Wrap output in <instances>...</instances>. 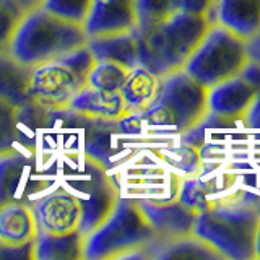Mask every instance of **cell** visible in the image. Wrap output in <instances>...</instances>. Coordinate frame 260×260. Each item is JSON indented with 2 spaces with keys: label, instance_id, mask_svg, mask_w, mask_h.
<instances>
[{
  "label": "cell",
  "instance_id": "22",
  "mask_svg": "<svg viewBox=\"0 0 260 260\" xmlns=\"http://www.w3.org/2000/svg\"><path fill=\"white\" fill-rule=\"evenodd\" d=\"M221 190V187L216 185L215 179H207L203 174H193L190 179H185L181 184L177 199L187 207L193 208L197 213L208 207V203L213 200L210 195H215Z\"/></svg>",
  "mask_w": 260,
  "mask_h": 260
},
{
  "label": "cell",
  "instance_id": "6",
  "mask_svg": "<svg viewBox=\"0 0 260 260\" xmlns=\"http://www.w3.org/2000/svg\"><path fill=\"white\" fill-rule=\"evenodd\" d=\"M94 62L88 46H83L38 65L31 75L32 103L49 114L67 111L73 96L88 85Z\"/></svg>",
  "mask_w": 260,
  "mask_h": 260
},
{
  "label": "cell",
  "instance_id": "2",
  "mask_svg": "<svg viewBox=\"0 0 260 260\" xmlns=\"http://www.w3.org/2000/svg\"><path fill=\"white\" fill-rule=\"evenodd\" d=\"M211 24L207 15L177 12L153 26L135 28L140 65L156 77L184 69Z\"/></svg>",
  "mask_w": 260,
  "mask_h": 260
},
{
  "label": "cell",
  "instance_id": "34",
  "mask_svg": "<svg viewBox=\"0 0 260 260\" xmlns=\"http://www.w3.org/2000/svg\"><path fill=\"white\" fill-rule=\"evenodd\" d=\"M255 254L260 258V203H258V224H257V238H255Z\"/></svg>",
  "mask_w": 260,
  "mask_h": 260
},
{
  "label": "cell",
  "instance_id": "24",
  "mask_svg": "<svg viewBox=\"0 0 260 260\" xmlns=\"http://www.w3.org/2000/svg\"><path fill=\"white\" fill-rule=\"evenodd\" d=\"M138 29L148 28L181 12V0H135Z\"/></svg>",
  "mask_w": 260,
  "mask_h": 260
},
{
  "label": "cell",
  "instance_id": "29",
  "mask_svg": "<svg viewBox=\"0 0 260 260\" xmlns=\"http://www.w3.org/2000/svg\"><path fill=\"white\" fill-rule=\"evenodd\" d=\"M35 241L10 242L0 238V260H35Z\"/></svg>",
  "mask_w": 260,
  "mask_h": 260
},
{
  "label": "cell",
  "instance_id": "13",
  "mask_svg": "<svg viewBox=\"0 0 260 260\" xmlns=\"http://www.w3.org/2000/svg\"><path fill=\"white\" fill-rule=\"evenodd\" d=\"M137 200L158 238H174V236L190 234L193 231L199 213L179 199L165 202L153 199Z\"/></svg>",
  "mask_w": 260,
  "mask_h": 260
},
{
  "label": "cell",
  "instance_id": "19",
  "mask_svg": "<svg viewBox=\"0 0 260 260\" xmlns=\"http://www.w3.org/2000/svg\"><path fill=\"white\" fill-rule=\"evenodd\" d=\"M158 85L159 77L143 65L130 69L124 85L119 89L127 114H137L148 108L153 98L156 96Z\"/></svg>",
  "mask_w": 260,
  "mask_h": 260
},
{
  "label": "cell",
  "instance_id": "15",
  "mask_svg": "<svg viewBox=\"0 0 260 260\" xmlns=\"http://www.w3.org/2000/svg\"><path fill=\"white\" fill-rule=\"evenodd\" d=\"M213 23L249 43L260 35V0H216Z\"/></svg>",
  "mask_w": 260,
  "mask_h": 260
},
{
  "label": "cell",
  "instance_id": "1",
  "mask_svg": "<svg viewBox=\"0 0 260 260\" xmlns=\"http://www.w3.org/2000/svg\"><path fill=\"white\" fill-rule=\"evenodd\" d=\"M260 195L250 190L213 199L197 215L193 234L223 258L255 260Z\"/></svg>",
  "mask_w": 260,
  "mask_h": 260
},
{
  "label": "cell",
  "instance_id": "31",
  "mask_svg": "<svg viewBox=\"0 0 260 260\" xmlns=\"http://www.w3.org/2000/svg\"><path fill=\"white\" fill-rule=\"evenodd\" d=\"M239 75L244 80H247L249 83L257 89V91H260V62L258 60L250 57V59L247 60V63L241 69Z\"/></svg>",
  "mask_w": 260,
  "mask_h": 260
},
{
  "label": "cell",
  "instance_id": "23",
  "mask_svg": "<svg viewBox=\"0 0 260 260\" xmlns=\"http://www.w3.org/2000/svg\"><path fill=\"white\" fill-rule=\"evenodd\" d=\"M128 75V69L116 62L96 60L88 75V86L104 91H119Z\"/></svg>",
  "mask_w": 260,
  "mask_h": 260
},
{
  "label": "cell",
  "instance_id": "21",
  "mask_svg": "<svg viewBox=\"0 0 260 260\" xmlns=\"http://www.w3.org/2000/svg\"><path fill=\"white\" fill-rule=\"evenodd\" d=\"M38 226L26 203H8L0 208V238L10 242L35 241Z\"/></svg>",
  "mask_w": 260,
  "mask_h": 260
},
{
  "label": "cell",
  "instance_id": "17",
  "mask_svg": "<svg viewBox=\"0 0 260 260\" xmlns=\"http://www.w3.org/2000/svg\"><path fill=\"white\" fill-rule=\"evenodd\" d=\"M67 111L86 119L104 120H117L127 116L119 91H104V89H96L88 85L73 96Z\"/></svg>",
  "mask_w": 260,
  "mask_h": 260
},
{
  "label": "cell",
  "instance_id": "12",
  "mask_svg": "<svg viewBox=\"0 0 260 260\" xmlns=\"http://www.w3.org/2000/svg\"><path fill=\"white\" fill-rule=\"evenodd\" d=\"M137 24L135 0H91L83 29L91 39L134 31Z\"/></svg>",
  "mask_w": 260,
  "mask_h": 260
},
{
  "label": "cell",
  "instance_id": "33",
  "mask_svg": "<svg viewBox=\"0 0 260 260\" xmlns=\"http://www.w3.org/2000/svg\"><path fill=\"white\" fill-rule=\"evenodd\" d=\"M15 2L20 5V8L24 13H28L29 10H32V8L41 5V0H15Z\"/></svg>",
  "mask_w": 260,
  "mask_h": 260
},
{
  "label": "cell",
  "instance_id": "5",
  "mask_svg": "<svg viewBox=\"0 0 260 260\" xmlns=\"http://www.w3.org/2000/svg\"><path fill=\"white\" fill-rule=\"evenodd\" d=\"M156 238L138 200L120 195L111 215L85 236V258H145L143 249Z\"/></svg>",
  "mask_w": 260,
  "mask_h": 260
},
{
  "label": "cell",
  "instance_id": "18",
  "mask_svg": "<svg viewBox=\"0 0 260 260\" xmlns=\"http://www.w3.org/2000/svg\"><path fill=\"white\" fill-rule=\"evenodd\" d=\"M89 52L93 54L94 60L116 62L127 67L128 70L140 65L138 57V43L134 31L119 32V35L91 38L86 43Z\"/></svg>",
  "mask_w": 260,
  "mask_h": 260
},
{
  "label": "cell",
  "instance_id": "14",
  "mask_svg": "<svg viewBox=\"0 0 260 260\" xmlns=\"http://www.w3.org/2000/svg\"><path fill=\"white\" fill-rule=\"evenodd\" d=\"M257 89L239 73L208 88V112L239 124Z\"/></svg>",
  "mask_w": 260,
  "mask_h": 260
},
{
  "label": "cell",
  "instance_id": "25",
  "mask_svg": "<svg viewBox=\"0 0 260 260\" xmlns=\"http://www.w3.org/2000/svg\"><path fill=\"white\" fill-rule=\"evenodd\" d=\"M20 124V111L0 98V154L16 148L21 140Z\"/></svg>",
  "mask_w": 260,
  "mask_h": 260
},
{
  "label": "cell",
  "instance_id": "9",
  "mask_svg": "<svg viewBox=\"0 0 260 260\" xmlns=\"http://www.w3.org/2000/svg\"><path fill=\"white\" fill-rule=\"evenodd\" d=\"M51 182L31 154L12 148L0 154V208L8 203L32 205Z\"/></svg>",
  "mask_w": 260,
  "mask_h": 260
},
{
  "label": "cell",
  "instance_id": "32",
  "mask_svg": "<svg viewBox=\"0 0 260 260\" xmlns=\"http://www.w3.org/2000/svg\"><path fill=\"white\" fill-rule=\"evenodd\" d=\"M249 55L252 57V59H255L260 62V35L255 36L252 41H249Z\"/></svg>",
  "mask_w": 260,
  "mask_h": 260
},
{
  "label": "cell",
  "instance_id": "7",
  "mask_svg": "<svg viewBox=\"0 0 260 260\" xmlns=\"http://www.w3.org/2000/svg\"><path fill=\"white\" fill-rule=\"evenodd\" d=\"M249 59L247 41L213 23L185 62L184 70L203 86L211 88L238 75Z\"/></svg>",
  "mask_w": 260,
  "mask_h": 260
},
{
  "label": "cell",
  "instance_id": "11",
  "mask_svg": "<svg viewBox=\"0 0 260 260\" xmlns=\"http://www.w3.org/2000/svg\"><path fill=\"white\" fill-rule=\"evenodd\" d=\"M38 233L65 234L80 228L81 208L78 200L62 187L49 190L31 205Z\"/></svg>",
  "mask_w": 260,
  "mask_h": 260
},
{
  "label": "cell",
  "instance_id": "8",
  "mask_svg": "<svg viewBox=\"0 0 260 260\" xmlns=\"http://www.w3.org/2000/svg\"><path fill=\"white\" fill-rule=\"evenodd\" d=\"M62 189L80 203L81 219L78 230L85 236L100 226L120 199V190L108 169L89 156H83L75 169H63Z\"/></svg>",
  "mask_w": 260,
  "mask_h": 260
},
{
  "label": "cell",
  "instance_id": "26",
  "mask_svg": "<svg viewBox=\"0 0 260 260\" xmlns=\"http://www.w3.org/2000/svg\"><path fill=\"white\" fill-rule=\"evenodd\" d=\"M39 7L62 20L83 26L91 7V0H41Z\"/></svg>",
  "mask_w": 260,
  "mask_h": 260
},
{
  "label": "cell",
  "instance_id": "30",
  "mask_svg": "<svg viewBox=\"0 0 260 260\" xmlns=\"http://www.w3.org/2000/svg\"><path fill=\"white\" fill-rule=\"evenodd\" d=\"M216 0H181V12L207 15L213 20V8Z\"/></svg>",
  "mask_w": 260,
  "mask_h": 260
},
{
  "label": "cell",
  "instance_id": "3",
  "mask_svg": "<svg viewBox=\"0 0 260 260\" xmlns=\"http://www.w3.org/2000/svg\"><path fill=\"white\" fill-rule=\"evenodd\" d=\"M208 114V88L184 69L159 77L156 96L138 112L143 130L182 135Z\"/></svg>",
  "mask_w": 260,
  "mask_h": 260
},
{
  "label": "cell",
  "instance_id": "16",
  "mask_svg": "<svg viewBox=\"0 0 260 260\" xmlns=\"http://www.w3.org/2000/svg\"><path fill=\"white\" fill-rule=\"evenodd\" d=\"M145 258L173 260V258H195V260H219L218 252L197 238L193 233L174 238H156L143 249Z\"/></svg>",
  "mask_w": 260,
  "mask_h": 260
},
{
  "label": "cell",
  "instance_id": "27",
  "mask_svg": "<svg viewBox=\"0 0 260 260\" xmlns=\"http://www.w3.org/2000/svg\"><path fill=\"white\" fill-rule=\"evenodd\" d=\"M24 12L15 0H0V51L8 49Z\"/></svg>",
  "mask_w": 260,
  "mask_h": 260
},
{
  "label": "cell",
  "instance_id": "4",
  "mask_svg": "<svg viewBox=\"0 0 260 260\" xmlns=\"http://www.w3.org/2000/svg\"><path fill=\"white\" fill-rule=\"evenodd\" d=\"M86 43L88 38L81 24L62 20L43 7H36L24 13L13 32L8 51L20 62L38 67L83 47Z\"/></svg>",
  "mask_w": 260,
  "mask_h": 260
},
{
  "label": "cell",
  "instance_id": "20",
  "mask_svg": "<svg viewBox=\"0 0 260 260\" xmlns=\"http://www.w3.org/2000/svg\"><path fill=\"white\" fill-rule=\"evenodd\" d=\"M36 260L85 258V234L80 230L65 234L38 233L35 238Z\"/></svg>",
  "mask_w": 260,
  "mask_h": 260
},
{
  "label": "cell",
  "instance_id": "28",
  "mask_svg": "<svg viewBox=\"0 0 260 260\" xmlns=\"http://www.w3.org/2000/svg\"><path fill=\"white\" fill-rule=\"evenodd\" d=\"M241 124L247 130V137L250 140L252 154L260 158V91L255 93L247 112L241 119Z\"/></svg>",
  "mask_w": 260,
  "mask_h": 260
},
{
  "label": "cell",
  "instance_id": "10",
  "mask_svg": "<svg viewBox=\"0 0 260 260\" xmlns=\"http://www.w3.org/2000/svg\"><path fill=\"white\" fill-rule=\"evenodd\" d=\"M32 69L35 67L20 62L8 49L0 51V98L20 111L21 122H26L29 117L52 116L31 100Z\"/></svg>",
  "mask_w": 260,
  "mask_h": 260
}]
</instances>
